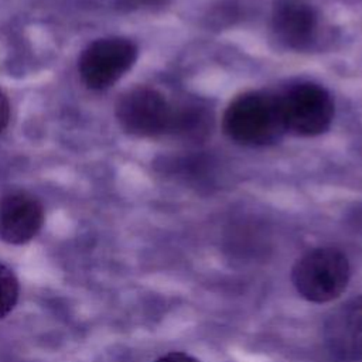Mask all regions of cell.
<instances>
[{"instance_id":"6da1fadb","label":"cell","mask_w":362,"mask_h":362,"mask_svg":"<svg viewBox=\"0 0 362 362\" xmlns=\"http://www.w3.org/2000/svg\"><path fill=\"white\" fill-rule=\"evenodd\" d=\"M222 127L230 140L249 147L270 144L286 132L277 96L263 92L236 96L223 113Z\"/></svg>"},{"instance_id":"7a4b0ae2","label":"cell","mask_w":362,"mask_h":362,"mask_svg":"<svg viewBox=\"0 0 362 362\" xmlns=\"http://www.w3.org/2000/svg\"><path fill=\"white\" fill-rule=\"evenodd\" d=\"M351 277L346 255L332 246H320L298 257L291 269L297 293L311 303H328L342 294Z\"/></svg>"},{"instance_id":"3957f363","label":"cell","mask_w":362,"mask_h":362,"mask_svg":"<svg viewBox=\"0 0 362 362\" xmlns=\"http://www.w3.org/2000/svg\"><path fill=\"white\" fill-rule=\"evenodd\" d=\"M277 100L284 130L296 136H318L332 123L334 102L329 93L317 83L293 85L277 96Z\"/></svg>"},{"instance_id":"277c9868","label":"cell","mask_w":362,"mask_h":362,"mask_svg":"<svg viewBox=\"0 0 362 362\" xmlns=\"http://www.w3.org/2000/svg\"><path fill=\"white\" fill-rule=\"evenodd\" d=\"M116 119L132 136L156 137L171 132L174 107L157 89L137 86L119 99Z\"/></svg>"},{"instance_id":"5b68a950","label":"cell","mask_w":362,"mask_h":362,"mask_svg":"<svg viewBox=\"0 0 362 362\" xmlns=\"http://www.w3.org/2000/svg\"><path fill=\"white\" fill-rule=\"evenodd\" d=\"M136 59L137 47L133 41L122 37L99 38L81 54L78 71L86 88L100 90L117 82Z\"/></svg>"},{"instance_id":"8992f818","label":"cell","mask_w":362,"mask_h":362,"mask_svg":"<svg viewBox=\"0 0 362 362\" xmlns=\"http://www.w3.org/2000/svg\"><path fill=\"white\" fill-rule=\"evenodd\" d=\"M329 352L342 361H362V294L337 307L324 324Z\"/></svg>"},{"instance_id":"52a82bcc","label":"cell","mask_w":362,"mask_h":362,"mask_svg":"<svg viewBox=\"0 0 362 362\" xmlns=\"http://www.w3.org/2000/svg\"><path fill=\"white\" fill-rule=\"evenodd\" d=\"M44 223L42 204L28 192H10L0 199V239L11 245L30 242Z\"/></svg>"},{"instance_id":"ba28073f","label":"cell","mask_w":362,"mask_h":362,"mask_svg":"<svg viewBox=\"0 0 362 362\" xmlns=\"http://www.w3.org/2000/svg\"><path fill=\"white\" fill-rule=\"evenodd\" d=\"M315 10L304 0H276L272 8V27L288 48L305 49L317 34Z\"/></svg>"},{"instance_id":"9c48e42d","label":"cell","mask_w":362,"mask_h":362,"mask_svg":"<svg viewBox=\"0 0 362 362\" xmlns=\"http://www.w3.org/2000/svg\"><path fill=\"white\" fill-rule=\"evenodd\" d=\"M208 115L199 106H185L174 109V119L170 133L182 134L184 137H199L206 130Z\"/></svg>"},{"instance_id":"30bf717a","label":"cell","mask_w":362,"mask_h":362,"mask_svg":"<svg viewBox=\"0 0 362 362\" xmlns=\"http://www.w3.org/2000/svg\"><path fill=\"white\" fill-rule=\"evenodd\" d=\"M20 286L10 267L0 262V318H4L16 307Z\"/></svg>"},{"instance_id":"8fae6325","label":"cell","mask_w":362,"mask_h":362,"mask_svg":"<svg viewBox=\"0 0 362 362\" xmlns=\"http://www.w3.org/2000/svg\"><path fill=\"white\" fill-rule=\"evenodd\" d=\"M10 120V102L7 95L0 89V134L4 132Z\"/></svg>"},{"instance_id":"7c38bea8","label":"cell","mask_w":362,"mask_h":362,"mask_svg":"<svg viewBox=\"0 0 362 362\" xmlns=\"http://www.w3.org/2000/svg\"><path fill=\"white\" fill-rule=\"evenodd\" d=\"M154 362H199L197 358L191 356L187 352H180V351H173L168 352L163 356H160L158 359H156Z\"/></svg>"},{"instance_id":"4fadbf2b","label":"cell","mask_w":362,"mask_h":362,"mask_svg":"<svg viewBox=\"0 0 362 362\" xmlns=\"http://www.w3.org/2000/svg\"><path fill=\"white\" fill-rule=\"evenodd\" d=\"M130 1L137 6H153V4L160 3L161 0H130Z\"/></svg>"}]
</instances>
